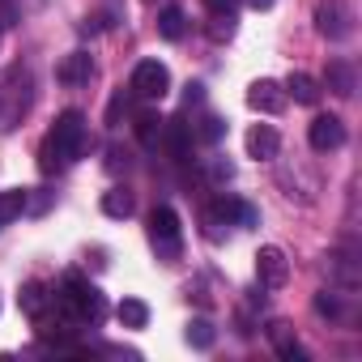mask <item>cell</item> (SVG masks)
Returning a JSON list of instances; mask_svg holds the SVG:
<instances>
[{"label":"cell","instance_id":"1","mask_svg":"<svg viewBox=\"0 0 362 362\" xmlns=\"http://www.w3.org/2000/svg\"><path fill=\"white\" fill-rule=\"evenodd\" d=\"M86 149V115L81 111H64L56 115L47 141H43V170H64L81 158Z\"/></svg>","mask_w":362,"mask_h":362},{"label":"cell","instance_id":"2","mask_svg":"<svg viewBox=\"0 0 362 362\" xmlns=\"http://www.w3.org/2000/svg\"><path fill=\"white\" fill-rule=\"evenodd\" d=\"M52 303L60 307V315H64L69 324H94V320L103 315V294H98V286L86 281L81 273H64V281H60V290L52 294Z\"/></svg>","mask_w":362,"mask_h":362},{"label":"cell","instance_id":"3","mask_svg":"<svg viewBox=\"0 0 362 362\" xmlns=\"http://www.w3.org/2000/svg\"><path fill=\"white\" fill-rule=\"evenodd\" d=\"M128 90H132L136 98H145V103H158V98L170 94V69H166L162 60H141V64L132 69Z\"/></svg>","mask_w":362,"mask_h":362},{"label":"cell","instance_id":"4","mask_svg":"<svg viewBox=\"0 0 362 362\" xmlns=\"http://www.w3.org/2000/svg\"><path fill=\"white\" fill-rule=\"evenodd\" d=\"M149 239H153L158 256H166V260L179 256V214H175L170 205H158V209L149 214Z\"/></svg>","mask_w":362,"mask_h":362},{"label":"cell","instance_id":"5","mask_svg":"<svg viewBox=\"0 0 362 362\" xmlns=\"http://www.w3.org/2000/svg\"><path fill=\"white\" fill-rule=\"evenodd\" d=\"M315 22H320V35H328L332 43H341V39L354 35V13H349L345 0H328V5H320Z\"/></svg>","mask_w":362,"mask_h":362},{"label":"cell","instance_id":"6","mask_svg":"<svg viewBox=\"0 0 362 362\" xmlns=\"http://www.w3.org/2000/svg\"><path fill=\"white\" fill-rule=\"evenodd\" d=\"M307 141H311L315 153H332V149L345 145V124L337 115H315L311 128H307Z\"/></svg>","mask_w":362,"mask_h":362},{"label":"cell","instance_id":"7","mask_svg":"<svg viewBox=\"0 0 362 362\" xmlns=\"http://www.w3.org/2000/svg\"><path fill=\"white\" fill-rule=\"evenodd\" d=\"M256 277H260V286H269V290H277V286H286V277H290V260H286V252L281 247H260L256 252Z\"/></svg>","mask_w":362,"mask_h":362},{"label":"cell","instance_id":"8","mask_svg":"<svg viewBox=\"0 0 362 362\" xmlns=\"http://www.w3.org/2000/svg\"><path fill=\"white\" fill-rule=\"evenodd\" d=\"M209 222L214 226H256V209L247 205V201H235V197H222V201H214V209H209Z\"/></svg>","mask_w":362,"mask_h":362},{"label":"cell","instance_id":"9","mask_svg":"<svg viewBox=\"0 0 362 362\" xmlns=\"http://www.w3.org/2000/svg\"><path fill=\"white\" fill-rule=\"evenodd\" d=\"M247 107H252V111H264V115H277V111L286 107V90H281L277 81H256V86L247 90Z\"/></svg>","mask_w":362,"mask_h":362},{"label":"cell","instance_id":"10","mask_svg":"<svg viewBox=\"0 0 362 362\" xmlns=\"http://www.w3.org/2000/svg\"><path fill=\"white\" fill-rule=\"evenodd\" d=\"M277 149H281V136H277L273 124H256L247 132V153L252 158H277Z\"/></svg>","mask_w":362,"mask_h":362},{"label":"cell","instance_id":"11","mask_svg":"<svg viewBox=\"0 0 362 362\" xmlns=\"http://www.w3.org/2000/svg\"><path fill=\"white\" fill-rule=\"evenodd\" d=\"M90 73H94V64H90V56H86V52L64 56V64L56 69V77H60L64 86H86V81H90Z\"/></svg>","mask_w":362,"mask_h":362},{"label":"cell","instance_id":"12","mask_svg":"<svg viewBox=\"0 0 362 362\" xmlns=\"http://www.w3.org/2000/svg\"><path fill=\"white\" fill-rule=\"evenodd\" d=\"M286 94H290L294 103L311 107V103H320V81H315V77H307V73H290V81H286Z\"/></svg>","mask_w":362,"mask_h":362},{"label":"cell","instance_id":"13","mask_svg":"<svg viewBox=\"0 0 362 362\" xmlns=\"http://www.w3.org/2000/svg\"><path fill=\"white\" fill-rule=\"evenodd\" d=\"M184 22H188L184 9H179V5H166V9L158 13V35L170 39V43H175V39H184Z\"/></svg>","mask_w":362,"mask_h":362},{"label":"cell","instance_id":"14","mask_svg":"<svg viewBox=\"0 0 362 362\" xmlns=\"http://www.w3.org/2000/svg\"><path fill=\"white\" fill-rule=\"evenodd\" d=\"M328 90L341 94V98L354 94V69H349L345 60H332V64H328Z\"/></svg>","mask_w":362,"mask_h":362},{"label":"cell","instance_id":"15","mask_svg":"<svg viewBox=\"0 0 362 362\" xmlns=\"http://www.w3.org/2000/svg\"><path fill=\"white\" fill-rule=\"evenodd\" d=\"M115 315H119L124 328H145V324H149V307H145L141 298H124V303L115 307Z\"/></svg>","mask_w":362,"mask_h":362},{"label":"cell","instance_id":"16","mask_svg":"<svg viewBox=\"0 0 362 362\" xmlns=\"http://www.w3.org/2000/svg\"><path fill=\"white\" fill-rule=\"evenodd\" d=\"M269 337H273V345H277V354H281V358L303 362V349H298V341H294L290 324H273V328H269Z\"/></svg>","mask_w":362,"mask_h":362},{"label":"cell","instance_id":"17","mask_svg":"<svg viewBox=\"0 0 362 362\" xmlns=\"http://www.w3.org/2000/svg\"><path fill=\"white\" fill-rule=\"evenodd\" d=\"M47 303H52V294L39 286V281H30L26 290H22V311L26 315H35V320H43V311H47Z\"/></svg>","mask_w":362,"mask_h":362},{"label":"cell","instance_id":"18","mask_svg":"<svg viewBox=\"0 0 362 362\" xmlns=\"http://www.w3.org/2000/svg\"><path fill=\"white\" fill-rule=\"evenodd\" d=\"M103 214H107V218H128V214H132V192L111 188V192L103 197Z\"/></svg>","mask_w":362,"mask_h":362},{"label":"cell","instance_id":"19","mask_svg":"<svg viewBox=\"0 0 362 362\" xmlns=\"http://www.w3.org/2000/svg\"><path fill=\"white\" fill-rule=\"evenodd\" d=\"M136 136H141L145 145H153V141L162 136V119H158L153 111H145V115H136Z\"/></svg>","mask_w":362,"mask_h":362},{"label":"cell","instance_id":"20","mask_svg":"<svg viewBox=\"0 0 362 362\" xmlns=\"http://www.w3.org/2000/svg\"><path fill=\"white\" fill-rule=\"evenodd\" d=\"M188 345L209 349V345H214V324H209V320H192V324H188Z\"/></svg>","mask_w":362,"mask_h":362},{"label":"cell","instance_id":"21","mask_svg":"<svg viewBox=\"0 0 362 362\" xmlns=\"http://www.w3.org/2000/svg\"><path fill=\"white\" fill-rule=\"evenodd\" d=\"M201 136H205V141H222V136H226V119H218V115H209V119L201 124Z\"/></svg>","mask_w":362,"mask_h":362},{"label":"cell","instance_id":"22","mask_svg":"<svg viewBox=\"0 0 362 362\" xmlns=\"http://www.w3.org/2000/svg\"><path fill=\"white\" fill-rule=\"evenodd\" d=\"M205 5H209V9H214L218 18H230V9L239 5V0H205Z\"/></svg>","mask_w":362,"mask_h":362},{"label":"cell","instance_id":"23","mask_svg":"<svg viewBox=\"0 0 362 362\" xmlns=\"http://www.w3.org/2000/svg\"><path fill=\"white\" fill-rule=\"evenodd\" d=\"M252 9H273V0H252Z\"/></svg>","mask_w":362,"mask_h":362},{"label":"cell","instance_id":"24","mask_svg":"<svg viewBox=\"0 0 362 362\" xmlns=\"http://www.w3.org/2000/svg\"><path fill=\"white\" fill-rule=\"evenodd\" d=\"M0 226H5V218H0Z\"/></svg>","mask_w":362,"mask_h":362}]
</instances>
